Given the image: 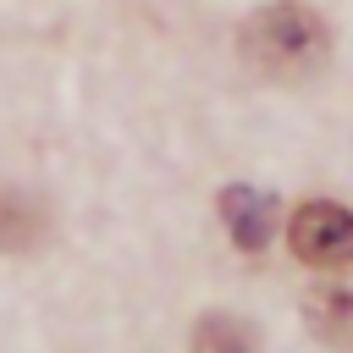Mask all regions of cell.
<instances>
[{
	"instance_id": "obj_1",
	"label": "cell",
	"mask_w": 353,
	"mask_h": 353,
	"mask_svg": "<svg viewBox=\"0 0 353 353\" xmlns=\"http://www.w3.org/2000/svg\"><path fill=\"white\" fill-rule=\"evenodd\" d=\"M237 55L254 72L276 77V83H298V77H309V72L325 66L331 28H325V17L309 0H265V6H254L243 17Z\"/></svg>"
},
{
	"instance_id": "obj_2",
	"label": "cell",
	"mask_w": 353,
	"mask_h": 353,
	"mask_svg": "<svg viewBox=\"0 0 353 353\" xmlns=\"http://www.w3.org/2000/svg\"><path fill=\"white\" fill-rule=\"evenodd\" d=\"M287 248L314 270L353 265V210L336 199H303L287 221Z\"/></svg>"
},
{
	"instance_id": "obj_3",
	"label": "cell",
	"mask_w": 353,
	"mask_h": 353,
	"mask_svg": "<svg viewBox=\"0 0 353 353\" xmlns=\"http://www.w3.org/2000/svg\"><path fill=\"white\" fill-rule=\"evenodd\" d=\"M221 221L243 254H259L276 237V199L248 188V182H232V188H221Z\"/></svg>"
},
{
	"instance_id": "obj_4",
	"label": "cell",
	"mask_w": 353,
	"mask_h": 353,
	"mask_svg": "<svg viewBox=\"0 0 353 353\" xmlns=\"http://www.w3.org/2000/svg\"><path fill=\"white\" fill-rule=\"evenodd\" d=\"M303 320L325 347H353V281L314 287L303 298Z\"/></svg>"
},
{
	"instance_id": "obj_5",
	"label": "cell",
	"mask_w": 353,
	"mask_h": 353,
	"mask_svg": "<svg viewBox=\"0 0 353 353\" xmlns=\"http://www.w3.org/2000/svg\"><path fill=\"white\" fill-rule=\"evenodd\" d=\"M44 237V204L22 188H0V254H28Z\"/></svg>"
},
{
	"instance_id": "obj_6",
	"label": "cell",
	"mask_w": 353,
	"mask_h": 353,
	"mask_svg": "<svg viewBox=\"0 0 353 353\" xmlns=\"http://www.w3.org/2000/svg\"><path fill=\"white\" fill-rule=\"evenodd\" d=\"M259 347V336H254V325H243L237 314H199V325H193V336H188V353H254Z\"/></svg>"
}]
</instances>
